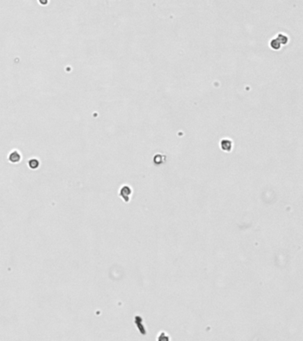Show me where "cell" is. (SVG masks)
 <instances>
[{
    "instance_id": "2",
    "label": "cell",
    "mask_w": 303,
    "mask_h": 341,
    "mask_svg": "<svg viewBox=\"0 0 303 341\" xmlns=\"http://www.w3.org/2000/svg\"><path fill=\"white\" fill-rule=\"evenodd\" d=\"M21 160V156H20V154L19 153H17V152H13V153H11L10 154V156H9V161L11 162V163H18Z\"/></svg>"
},
{
    "instance_id": "1",
    "label": "cell",
    "mask_w": 303,
    "mask_h": 341,
    "mask_svg": "<svg viewBox=\"0 0 303 341\" xmlns=\"http://www.w3.org/2000/svg\"><path fill=\"white\" fill-rule=\"evenodd\" d=\"M131 194H132V189L128 186H124L120 190V196L126 202H128L130 200Z\"/></svg>"
},
{
    "instance_id": "5",
    "label": "cell",
    "mask_w": 303,
    "mask_h": 341,
    "mask_svg": "<svg viewBox=\"0 0 303 341\" xmlns=\"http://www.w3.org/2000/svg\"><path fill=\"white\" fill-rule=\"evenodd\" d=\"M221 144H222L223 150H226V151H230V148H232V144H231V141H222Z\"/></svg>"
},
{
    "instance_id": "3",
    "label": "cell",
    "mask_w": 303,
    "mask_h": 341,
    "mask_svg": "<svg viewBox=\"0 0 303 341\" xmlns=\"http://www.w3.org/2000/svg\"><path fill=\"white\" fill-rule=\"evenodd\" d=\"M135 320H136V322H137V325L139 326L138 328H139L140 331L142 333V335H146V330L144 329L143 325H142V323H141V318L139 317V316H135Z\"/></svg>"
},
{
    "instance_id": "4",
    "label": "cell",
    "mask_w": 303,
    "mask_h": 341,
    "mask_svg": "<svg viewBox=\"0 0 303 341\" xmlns=\"http://www.w3.org/2000/svg\"><path fill=\"white\" fill-rule=\"evenodd\" d=\"M165 161V156H161V155H156V156H155V157H154V159H153V162H154L155 164H156V165L163 164Z\"/></svg>"
},
{
    "instance_id": "6",
    "label": "cell",
    "mask_w": 303,
    "mask_h": 341,
    "mask_svg": "<svg viewBox=\"0 0 303 341\" xmlns=\"http://www.w3.org/2000/svg\"><path fill=\"white\" fill-rule=\"evenodd\" d=\"M38 164H39L38 161L36 160V159H31V160L29 161V166L31 169H37L38 167Z\"/></svg>"
}]
</instances>
